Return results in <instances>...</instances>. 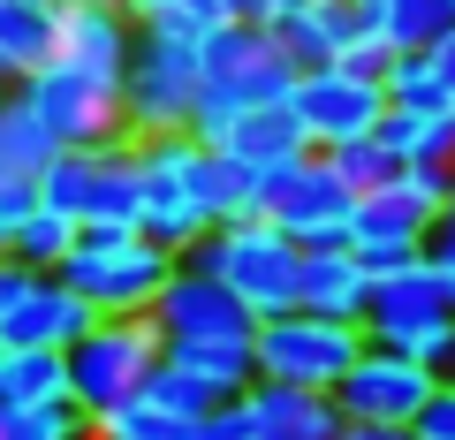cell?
<instances>
[{
	"instance_id": "1",
	"label": "cell",
	"mask_w": 455,
	"mask_h": 440,
	"mask_svg": "<svg viewBox=\"0 0 455 440\" xmlns=\"http://www.w3.org/2000/svg\"><path fill=\"white\" fill-rule=\"evenodd\" d=\"M197 61H205V92H197V122H190L197 145H212L235 115L289 107L296 76H304V68L281 53V38L259 31V23H220V31H205L197 38Z\"/></svg>"
},
{
	"instance_id": "2",
	"label": "cell",
	"mask_w": 455,
	"mask_h": 440,
	"mask_svg": "<svg viewBox=\"0 0 455 440\" xmlns=\"http://www.w3.org/2000/svg\"><path fill=\"white\" fill-rule=\"evenodd\" d=\"M175 251H160L145 228H122V220H99L76 228V251L61 259V281L99 311V319H137V311L160 304V289L175 281Z\"/></svg>"
},
{
	"instance_id": "3",
	"label": "cell",
	"mask_w": 455,
	"mask_h": 440,
	"mask_svg": "<svg viewBox=\"0 0 455 440\" xmlns=\"http://www.w3.org/2000/svg\"><path fill=\"white\" fill-rule=\"evenodd\" d=\"M190 266L212 281H228V296L251 311V319H274V311H296V289H304V244L243 212V220H220L190 244Z\"/></svg>"
},
{
	"instance_id": "4",
	"label": "cell",
	"mask_w": 455,
	"mask_h": 440,
	"mask_svg": "<svg viewBox=\"0 0 455 440\" xmlns=\"http://www.w3.org/2000/svg\"><path fill=\"white\" fill-rule=\"evenodd\" d=\"M448 326H455V274L433 259V251H418V259L379 266V274H372V304H364V342L403 349V357H418V364H433V372H440Z\"/></svg>"
},
{
	"instance_id": "5",
	"label": "cell",
	"mask_w": 455,
	"mask_h": 440,
	"mask_svg": "<svg viewBox=\"0 0 455 440\" xmlns=\"http://www.w3.org/2000/svg\"><path fill=\"white\" fill-rule=\"evenodd\" d=\"M197 92H205V61H197V38L137 23L130 68H122V122H130V137L190 130V122H197Z\"/></svg>"
},
{
	"instance_id": "6",
	"label": "cell",
	"mask_w": 455,
	"mask_h": 440,
	"mask_svg": "<svg viewBox=\"0 0 455 440\" xmlns=\"http://www.w3.org/2000/svg\"><path fill=\"white\" fill-rule=\"evenodd\" d=\"M160 357H167V334L152 326V311H137V319H92L76 334V349H68V403L84 418H107L130 395H145Z\"/></svg>"
},
{
	"instance_id": "7",
	"label": "cell",
	"mask_w": 455,
	"mask_h": 440,
	"mask_svg": "<svg viewBox=\"0 0 455 440\" xmlns=\"http://www.w3.org/2000/svg\"><path fill=\"white\" fill-rule=\"evenodd\" d=\"M130 145H137V228H145L160 251L190 259V244L212 228L205 205H197V167H205V145H197L190 130L130 137Z\"/></svg>"
},
{
	"instance_id": "8",
	"label": "cell",
	"mask_w": 455,
	"mask_h": 440,
	"mask_svg": "<svg viewBox=\"0 0 455 440\" xmlns=\"http://www.w3.org/2000/svg\"><path fill=\"white\" fill-rule=\"evenodd\" d=\"M448 205V167H403L387 190H364L357 212H349V251L364 266H403L433 244V220Z\"/></svg>"
},
{
	"instance_id": "9",
	"label": "cell",
	"mask_w": 455,
	"mask_h": 440,
	"mask_svg": "<svg viewBox=\"0 0 455 440\" xmlns=\"http://www.w3.org/2000/svg\"><path fill=\"white\" fill-rule=\"evenodd\" d=\"M251 357H259V380H289V388H326L364 357V326L349 319H319V311H274L251 334Z\"/></svg>"
},
{
	"instance_id": "10",
	"label": "cell",
	"mask_w": 455,
	"mask_h": 440,
	"mask_svg": "<svg viewBox=\"0 0 455 440\" xmlns=\"http://www.w3.org/2000/svg\"><path fill=\"white\" fill-rule=\"evenodd\" d=\"M349 212H357V190L326 167V152H304V160L259 175V220H274L289 244L326 251V244H349Z\"/></svg>"
},
{
	"instance_id": "11",
	"label": "cell",
	"mask_w": 455,
	"mask_h": 440,
	"mask_svg": "<svg viewBox=\"0 0 455 440\" xmlns=\"http://www.w3.org/2000/svg\"><path fill=\"white\" fill-rule=\"evenodd\" d=\"M38 205L68 212L76 228H99V220H122L137 228V145H99V152H53L38 167Z\"/></svg>"
},
{
	"instance_id": "12",
	"label": "cell",
	"mask_w": 455,
	"mask_h": 440,
	"mask_svg": "<svg viewBox=\"0 0 455 440\" xmlns=\"http://www.w3.org/2000/svg\"><path fill=\"white\" fill-rule=\"evenodd\" d=\"M16 99L46 122V137L61 152H99V145H122V137H130V122H122V92L99 84V76H84V68H68V61H46L38 76H23Z\"/></svg>"
},
{
	"instance_id": "13",
	"label": "cell",
	"mask_w": 455,
	"mask_h": 440,
	"mask_svg": "<svg viewBox=\"0 0 455 440\" xmlns=\"http://www.w3.org/2000/svg\"><path fill=\"white\" fill-rule=\"evenodd\" d=\"M433 388H440L433 364L364 342V357L334 380V410H341V425H418V410L433 403Z\"/></svg>"
},
{
	"instance_id": "14",
	"label": "cell",
	"mask_w": 455,
	"mask_h": 440,
	"mask_svg": "<svg viewBox=\"0 0 455 440\" xmlns=\"http://www.w3.org/2000/svg\"><path fill=\"white\" fill-rule=\"evenodd\" d=\"M289 115L304 130L311 152H334L349 137H372L379 115H387V84L372 76H349V68H304L289 92Z\"/></svg>"
},
{
	"instance_id": "15",
	"label": "cell",
	"mask_w": 455,
	"mask_h": 440,
	"mask_svg": "<svg viewBox=\"0 0 455 440\" xmlns=\"http://www.w3.org/2000/svg\"><path fill=\"white\" fill-rule=\"evenodd\" d=\"M130 46H137L130 8H114V0H53V61H68V68H84V76L122 92Z\"/></svg>"
},
{
	"instance_id": "16",
	"label": "cell",
	"mask_w": 455,
	"mask_h": 440,
	"mask_svg": "<svg viewBox=\"0 0 455 440\" xmlns=\"http://www.w3.org/2000/svg\"><path fill=\"white\" fill-rule=\"evenodd\" d=\"M152 326H160L167 342H251L259 334V319H251L235 296H228V281L197 274L190 259L175 266V281L160 289V304H152Z\"/></svg>"
},
{
	"instance_id": "17",
	"label": "cell",
	"mask_w": 455,
	"mask_h": 440,
	"mask_svg": "<svg viewBox=\"0 0 455 440\" xmlns=\"http://www.w3.org/2000/svg\"><path fill=\"white\" fill-rule=\"evenodd\" d=\"M99 311L68 289L61 274H31V289L0 311V349H76V334Z\"/></svg>"
},
{
	"instance_id": "18",
	"label": "cell",
	"mask_w": 455,
	"mask_h": 440,
	"mask_svg": "<svg viewBox=\"0 0 455 440\" xmlns=\"http://www.w3.org/2000/svg\"><path fill=\"white\" fill-rule=\"evenodd\" d=\"M364 31H372V23H364V0H296L289 16L274 23L281 53H289L296 68H326V61H341V53L357 46Z\"/></svg>"
},
{
	"instance_id": "19",
	"label": "cell",
	"mask_w": 455,
	"mask_h": 440,
	"mask_svg": "<svg viewBox=\"0 0 455 440\" xmlns=\"http://www.w3.org/2000/svg\"><path fill=\"white\" fill-rule=\"evenodd\" d=\"M364 304H372V266H364L349 244L304 251V289H296V311H319V319L364 326Z\"/></svg>"
},
{
	"instance_id": "20",
	"label": "cell",
	"mask_w": 455,
	"mask_h": 440,
	"mask_svg": "<svg viewBox=\"0 0 455 440\" xmlns=\"http://www.w3.org/2000/svg\"><path fill=\"white\" fill-rule=\"evenodd\" d=\"M251 418H259V440H334L341 433V410L326 388H289V380H259L243 395Z\"/></svg>"
},
{
	"instance_id": "21",
	"label": "cell",
	"mask_w": 455,
	"mask_h": 440,
	"mask_svg": "<svg viewBox=\"0 0 455 440\" xmlns=\"http://www.w3.org/2000/svg\"><path fill=\"white\" fill-rule=\"evenodd\" d=\"M212 152H228V160H243L251 175H274V167L304 160V130H296L289 107H259V115H235L220 137H212Z\"/></svg>"
},
{
	"instance_id": "22",
	"label": "cell",
	"mask_w": 455,
	"mask_h": 440,
	"mask_svg": "<svg viewBox=\"0 0 455 440\" xmlns=\"http://www.w3.org/2000/svg\"><path fill=\"white\" fill-rule=\"evenodd\" d=\"M68 403V349H0V410Z\"/></svg>"
},
{
	"instance_id": "23",
	"label": "cell",
	"mask_w": 455,
	"mask_h": 440,
	"mask_svg": "<svg viewBox=\"0 0 455 440\" xmlns=\"http://www.w3.org/2000/svg\"><path fill=\"white\" fill-rule=\"evenodd\" d=\"M53 61V0H0V76L23 84Z\"/></svg>"
},
{
	"instance_id": "24",
	"label": "cell",
	"mask_w": 455,
	"mask_h": 440,
	"mask_svg": "<svg viewBox=\"0 0 455 440\" xmlns=\"http://www.w3.org/2000/svg\"><path fill=\"white\" fill-rule=\"evenodd\" d=\"M167 364H182L190 380H205L220 403H235V395L259 388V357H251V342H167Z\"/></svg>"
},
{
	"instance_id": "25",
	"label": "cell",
	"mask_w": 455,
	"mask_h": 440,
	"mask_svg": "<svg viewBox=\"0 0 455 440\" xmlns=\"http://www.w3.org/2000/svg\"><path fill=\"white\" fill-rule=\"evenodd\" d=\"M379 145H387L403 167H455V115L387 107V115H379Z\"/></svg>"
},
{
	"instance_id": "26",
	"label": "cell",
	"mask_w": 455,
	"mask_h": 440,
	"mask_svg": "<svg viewBox=\"0 0 455 440\" xmlns=\"http://www.w3.org/2000/svg\"><path fill=\"white\" fill-rule=\"evenodd\" d=\"M0 251H8L23 274H61V259L76 251V220H68V212H53V205H31L16 228L0 236Z\"/></svg>"
},
{
	"instance_id": "27",
	"label": "cell",
	"mask_w": 455,
	"mask_h": 440,
	"mask_svg": "<svg viewBox=\"0 0 455 440\" xmlns=\"http://www.w3.org/2000/svg\"><path fill=\"white\" fill-rule=\"evenodd\" d=\"M364 23H372L395 53H425L455 23V0H364Z\"/></svg>"
},
{
	"instance_id": "28",
	"label": "cell",
	"mask_w": 455,
	"mask_h": 440,
	"mask_svg": "<svg viewBox=\"0 0 455 440\" xmlns=\"http://www.w3.org/2000/svg\"><path fill=\"white\" fill-rule=\"evenodd\" d=\"M197 205H205L212 228H220V220H243V212H259V175H251L243 160H228V152L205 145V167H197Z\"/></svg>"
},
{
	"instance_id": "29",
	"label": "cell",
	"mask_w": 455,
	"mask_h": 440,
	"mask_svg": "<svg viewBox=\"0 0 455 440\" xmlns=\"http://www.w3.org/2000/svg\"><path fill=\"white\" fill-rule=\"evenodd\" d=\"M387 107H410V115H455V92L440 84V68L425 53H395L387 61Z\"/></svg>"
},
{
	"instance_id": "30",
	"label": "cell",
	"mask_w": 455,
	"mask_h": 440,
	"mask_svg": "<svg viewBox=\"0 0 455 440\" xmlns=\"http://www.w3.org/2000/svg\"><path fill=\"white\" fill-rule=\"evenodd\" d=\"M53 152H61V145L46 137V122H38L31 107L8 92V107H0V167H8V175H38Z\"/></svg>"
},
{
	"instance_id": "31",
	"label": "cell",
	"mask_w": 455,
	"mask_h": 440,
	"mask_svg": "<svg viewBox=\"0 0 455 440\" xmlns=\"http://www.w3.org/2000/svg\"><path fill=\"white\" fill-rule=\"evenodd\" d=\"M92 440H197V425H182L175 410H160L152 395H130L122 410L92 418Z\"/></svg>"
},
{
	"instance_id": "32",
	"label": "cell",
	"mask_w": 455,
	"mask_h": 440,
	"mask_svg": "<svg viewBox=\"0 0 455 440\" xmlns=\"http://www.w3.org/2000/svg\"><path fill=\"white\" fill-rule=\"evenodd\" d=\"M130 16L152 23V31L205 38V31H220V23H235V0H130Z\"/></svg>"
},
{
	"instance_id": "33",
	"label": "cell",
	"mask_w": 455,
	"mask_h": 440,
	"mask_svg": "<svg viewBox=\"0 0 455 440\" xmlns=\"http://www.w3.org/2000/svg\"><path fill=\"white\" fill-rule=\"evenodd\" d=\"M326 167H334V175L349 182L357 197H364V190H387V182L403 175V160L379 145V130H372V137H349V145H334V152H326Z\"/></svg>"
},
{
	"instance_id": "34",
	"label": "cell",
	"mask_w": 455,
	"mask_h": 440,
	"mask_svg": "<svg viewBox=\"0 0 455 440\" xmlns=\"http://www.w3.org/2000/svg\"><path fill=\"white\" fill-rule=\"evenodd\" d=\"M145 395H152V403H160V410H175L182 425H205L212 410H220V395H212L205 380H190V372H182V364H167V357L152 364V380H145Z\"/></svg>"
},
{
	"instance_id": "35",
	"label": "cell",
	"mask_w": 455,
	"mask_h": 440,
	"mask_svg": "<svg viewBox=\"0 0 455 440\" xmlns=\"http://www.w3.org/2000/svg\"><path fill=\"white\" fill-rule=\"evenodd\" d=\"M0 440H92V418L76 403L53 410H0Z\"/></svg>"
},
{
	"instance_id": "36",
	"label": "cell",
	"mask_w": 455,
	"mask_h": 440,
	"mask_svg": "<svg viewBox=\"0 0 455 440\" xmlns=\"http://www.w3.org/2000/svg\"><path fill=\"white\" fill-rule=\"evenodd\" d=\"M387 61H395V46H387V38H379V31H364L357 38V46H349V53H341V61H326V68H349V76H387Z\"/></svg>"
},
{
	"instance_id": "37",
	"label": "cell",
	"mask_w": 455,
	"mask_h": 440,
	"mask_svg": "<svg viewBox=\"0 0 455 440\" xmlns=\"http://www.w3.org/2000/svg\"><path fill=\"white\" fill-rule=\"evenodd\" d=\"M197 440H259V418H251V403L235 395V403H220L205 425H197Z\"/></svg>"
},
{
	"instance_id": "38",
	"label": "cell",
	"mask_w": 455,
	"mask_h": 440,
	"mask_svg": "<svg viewBox=\"0 0 455 440\" xmlns=\"http://www.w3.org/2000/svg\"><path fill=\"white\" fill-rule=\"evenodd\" d=\"M410 433H418V440H455V380H440V388H433V403L418 410Z\"/></svg>"
},
{
	"instance_id": "39",
	"label": "cell",
	"mask_w": 455,
	"mask_h": 440,
	"mask_svg": "<svg viewBox=\"0 0 455 440\" xmlns=\"http://www.w3.org/2000/svg\"><path fill=\"white\" fill-rule=\"evenodd\" d=\"M31 205H38V175H8V167H0V236L16 228Z\"/></svg>"
},
{
	"instance_id": "40",
	"label": "cell",
	"mask_w": 455,
	"mask_h": 440,
	"mask_svg": "<svg viewBox=\"0 0 455 440\" xmlns=\"http://www.w3.org/2000/svg\"><path fill=\"white\" fill-rule=\"evenodd\" d=\"M289 8H296V0H235V23H259V31H274Z\"/></svg>"
},
{
	"instance_id": "41",
	"label": "cell",
	"mask_w": 455,
	"mask_h": 440,
	"mask_svg": "<svg viewBox=\"0 0 455 440\" xmlns=\"http://www.w3.org/2000/svg\"><path fill=\"white\" fill-rule=\"evenodd\" d=\"M425 251H433L440 266H455V197L440 205V220H433V244H425Z\"/></svg>"
},
{
	"instance_id": "42",
	"label": "cell",
	"mask_w": 455,
	"mask_h": 440,
	"mask_svg": "<svg viewBox=\"0 0 455 440\" xmlns=\"http://www.w3.org/2000/svg\"><path fill=\"white\" fill-rule=\"evenodd\" d=\"M425 61H433V68H440V84L455 92V23H448L440 38H433V46H425Z\"/></svg>"
},
{
	"instance_id": "43",
	"label": "cell",
	"mask_w": 455,
	"mask_h": 440,
	"mask_svg": "<svg viewBox=\"0 0 455 440\" xmlns=\"http://www.w3.org/2000/svg\"><path fill=\"white\" fill-rule=\"evenodd\" d=\"M23 289H31V274H23V266H16V259H8V251H0V311L16 304V296H23Z\"/></svg>"
},
{
	"instance_id": "44",
	"label": "cell",
	"mask_w": 455,
	"mask_h": 440,
	"mask_svg": "<svg viewBox=\"0 0 455 440\" xmlns=\"http://www.w3.org/2000/svg\"><path fill=\"white\" fill-rule=\"evenodd\" d=\"M334 440H418L410 425H341Z\"/></svg>"
},
{
	"instance_id": "45",
	"label": "cell",
	"mask_w": 455,
	"mask_h": 440,
	"mask_svg": "<svg viewBox=\"0 0 455 440\" xmlns=\"http://www.w3.org/2000/svg\"><path fill=\"white\" fill-rule=\"evenodd\" d=\"M440 380H455V326H448V349H440Z\"/></svg>"
},
{
	"instance_id": "46",
	"label": "cell",
	"mask_w": 455,
	"mask_h": 440,
	"mask_svg": "<svg viewBox=\"0 0 455 440\" xmlns=\"http://www.w3.org/2000/svg\"><path fill=\"white\" fill-rule=\"evenodd\" d=\"M8 92H16V84H8V76H0V107H8Z\"/></svg>"
},
{
	"instance_id": "47",
	"label": "cell",
	"mask_w": 455,
	"mask_h": 440,
	"mask_svg": "<svg viewBox=\"0 0 455 440\" xmlns=\"http://www.w3.org/2000/svg\"><path fill=\"white\" fill-rule=\"evenodd\" d=\"M114 8H130V0H114Z\"/></svg>"
},
{
	"instance_id": "48",
	"label": "cell",
	"mask_w": 455,
	"mask_h": 440,
	"mask_svg": "<svg viewBox=\"0 0 455 440\" xmlns=\"http://www.w3.org/2000/svg\"><path fill=\"white\" fill-rule=\"evenodd\" d=\"M448 274H455V266H448Z\"/></svg>"
}]
</instances>
